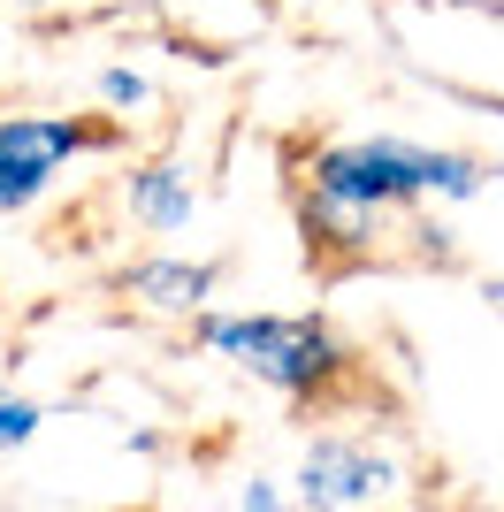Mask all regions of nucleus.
Returning a JSON list of instances; mask_svg holds the SVG:
<instances>
[{"label":"nucleus","instance_id":"f257e3e1","mask_svg":"<svg viewBox=\"0 0 504 512\" xmlns=\"http://www.w3.org/2000/svg\"><path fill=\"white\" fill-rule=\"evenodd\" d=\"M306 184L352 199L367 214H413L420 199H482L489 169L451 146H413V138H329L306 153Z\"/></svg>","mask_w":504,"mask_h":512},{"label":"nucleus","instance_id":"f03ea898","mask_svg":"<svg viewBox=\"0 0 504 512\" xmlns=\"http://www.w3.org/2000/svg\"><path fill=\"white\" fill-rule=\"evenodd\" d=\"M199 344L298 406L336 398V383L352 375V352L321 314H199Z\"/></svg>","mask_w":504,"mask_h":512},{"label":"nucleus","instance_id":"7ed1b4c3","mask_svg":"<svg viewBox=\"0 0 504 512\" xmlns=\"http://www.w3.org/2000/svg\"><path fill=\"white\" fill-rule=\"evenodd\" d=\"M115 146V123H84V115H0V214H23L54 192V176L77 153Z\"/></svg>","mask_w":504,"mask_h":512},{"label":"nucleus","instance_id":"20e7f679","mask_svg":"<svg viewBox=\"0 0 504 512\" xmlns=\"http://www.w3.org/2000/svg\"><path fill=\"white\" fill-rule=\"evenodd\" d=\"M398 459L375 451L367 436H314L306 459H298V505H321V512H352V505H382L398 497Z\"/></svg>","mask_w":504,"mask_h":512},{"label":"nucleus","instance_id":"39448f33","mask_svg":"<svg viewBox=\"0 0 504 512\" xmlns=\"http://www.w3.org/2000/svg\"><path fill=\"white\" fill-rule=\"evenodd\" d=\"M298 230H306V253L329 260V268H352V260H375L390 214H367L352 199L321 192V184H298Z\"/></svg>","mask_w":504,"mask_h":512},{"label":"nucleus","instance_id":"423d86ee","mask_svg":"<svg viewBox=\"0 0 504 512\" xmlns=\"http://www.w3.org/2000/svg\"><path fill=\"white\" fill-rule=\"evenodd\" d=\"M214 283H222V268L214 260H130L123 268V299L153 306V314H207Z\"/></svg>","mask_w":504,"mask_h":512},{"label":"nucleus","instance_id":"0eeeda50","mask_svg":"<svg viewBox=\"0 0 504 512\" xmlns=\"http://www.w3.org/2000/svg\"><path fill=\"white\" fill-rule=\"evenodd\" d=\"M191 214H199V184H191V169H176V161L130 169V222H146L153 237H176V230H191Z\"/></svg>","mask_w":504,"mask_h":512},{"label":"nucleus","instance_id":"6e6552de","mask_svg":"<svg viewBox=\"0 0 504 512\" xmlns=\"http://www.w3.org/2000/svg\"><path fill=\"white\" fill-rule=\"evenodd\" d=\"M39 421L46 413L31 406V398H8V390H0V451H23L31 436H39Z\"/></svg>","mask_w":504,"mask_h":512},{"label":"nucleus","instance_id":"1a4fd4ad","mask_svg":"<svg viewBox=\"0 0 504 512\" xmlns=\"http://www.w3.org/2000/svg\"><path fill=\"white\" fill-rule=\"evenodd\" d=\"M100 100L130 115V107H153V85L138 77V69H100Z\"/></svg>","mask_w":504,"mask_h":512},{"label":"nucleus","instance_id":"9d476101","mask_svg":"<svg viewBox=\"0 0 504 512\" xmlns=\"http://www.w3.org/2000/svg\"><path fill=\"white\" fill-rule=\"evenodd\" d=\"M237 505H245V512H268V505H283V490H275V482H245Z\"/></svg>","mask_w":504,"mask_h":512},{"label":"nucleus","instance_id":"9b49d317","mask_svg":"<svg viewBox=\"0 0 504 512\" xmlns=\"http://www.w3.org/2000/svg\"><path fill=\"white\" fill-rule=\"evenodd\" d=\"M482 299H489V306L504 314V276H489V283H482Z\"/></svg>","mask_w":504,"mask_h":512},{"label":"nucleus","instance_id":"f8f14e48","mask_svg":"<svg viewBox=\"0 0 504 512\" xmlns=\"http://www.w3.org/2000/svg\"><path fill=\"white\" fill-rule=\"evenodd\" d=\"M466 100H482V92H466ZM482 107H497V115H504V100H482Z\"/></svg>","mask_w":504,"mask_h":512}]
</instances>
